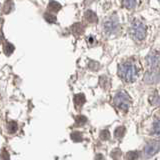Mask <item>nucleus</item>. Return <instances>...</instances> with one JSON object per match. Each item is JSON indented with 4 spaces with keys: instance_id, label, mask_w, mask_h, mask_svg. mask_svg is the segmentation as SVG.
<instances>
[{
    "instance_id": "nucleus-1",
    "label": "nucleus",
    "mask_w": 160,
    "mask_h": 160,
    "mask_svg": "<svg viewBox=\"0 0 160 160\" xmlns=\"http://www.w3.org/2000/svg\"><path fill=\"white\" fill-rule=\"evenodd\" d=\"M118 75L125 82H134L138 77V68L136 64L131 61H126L120 64L118 67Z\"/></svg>"
},
{
    "instance_id": "nucleus-10",
    "label": "nucleus",
    "mask_w": 160,
    "mask_h": 160,
    "mask_svg": "<svg viewBox=\"0 0 160 160\" xmlns=\"http://www.w3.org/2000/svg\"><path fill=\"white\" fill-rule=\"evenodd\" d=\"M85 18H86L87 21H89L90 23H94V22H97L98 19H97V16L96 14L92 11H87L86 14H85Z\"/></svg>"
},
{
    "instance_id": "nucleus-16",
    "label": "nucleus",
    "mask_w": 160,
    "mask_h": 160,
    "mask_svg": "<svg viewBox=\"0 0 160 160\" xmlns=\"http://www.w3.org/2000/svg\"><path fill=\"white\" fill-rule=\"evenodd\" d=\"M152 129H153V133L156 134L157 136H159V121L158 120H156V121L154 122Z\"/></svg>"
},
{
    "instance_id": "nucleus-14",
    "label": "nucleus",
    "mask_w": 160,
    "mask_h": 160,
    "mask_svg": "<svg viewBox=\"0 0 160 160\" xmlns=\"http://www.w3.org/2000/svg\"><path fill=\"white\" fill-rule=\"evenodd\" d=\"M17 128H18L17 124L15 123L14 121L9 122V124H8V131H9V133H14L17 130Z\"/></svg>"
},
{
    "instance_id": "nucleus-19",
    "label": "nucleus",
    "mask_w": 160,
    "mask_h": 160,
    "mask_svg": "<svg viewBox=\"0 0 160 160\" xmlns=\"http://www.w3.org/2000/svg\"><path fill=\"white\" fill-rule=\"evenodd\" d=\"M109 136H110V134L108 132V130H104V131H102L101 134H100V137H101L102 140H107V139H109Z\"/></svg>"
},
{
    "instance_id": "nucleus-9",
    "label": "nucleus",
    "mask_w": 160,
    "mask_h": 160,
    "mask_svg": "<svg viewBox=\"0 0 160 160\" xmlns=\"http://www.w3.org/2000/svg\"><path fill=\"white\" fill-rule=\"evenodd\" d=\"M122 5L127 9H133L137 4V0H121Z\"/></svg>"
},
{
    "instance_id": "nucleus-12",
    "label": "nucleus",
    "mask_w": 160,
    "mask_h": 160,
    "mask_svg": "<svg viewBox=\"0 0 160 160\" xmlns=\"http://www.w3.org/2000/svg\"><path fill=\"white\" fill-rule=\"evenodd\" d=\"M124 134H125V127H123V126L122 127H118L114 132L115 137H116L117 139H121L124 136Z\"/></svg>"
},
{
    "instance_id": "nucleus-4",
    "label": "nucleus",
    "mask_w": 160,
    "mask_h": 160,
    "mask_svg": "<svg viewBox=\"0 0 160 160\" xmlns=\"http://www.w3.org/2000/svg\"><path fill=\"white\" fill-rule=\"evenodd\" d=\"M103 27L105 32L108 35H113L115 33L118 32L119 30V22L116 16H111L108 18L106 21H104L103 23Z\"/></svg>"
},
{
    "instance_id": "nucleus-6",
    "label": "nucleus",
    "mask_w": 160,
    "mask_h": 160,
    "mask_svg": "<svg viewBox=\"0 0 160 160\" xmlns=\"http://www.w3.org/2000/svg\"><path fill=\"white\" fill-rule=\"evenodd\" d=\"M159 151V142L158 141H152L145 145L144 152L147 155H154Z\"/></svg>"
},
{
    "instance_id": "nucleus-15",
    "label": "nucleus",
    "mask_w": 160,
    "mask_h": 160,
    "mask_svg": "<svg viewBox=\"0 0 160 160\" xmlns=\"http://www.w3.org/2000/svg\"><path fill=\"white\" fill-rule=\"evenodd\" d=\"M14 50V46L12 44H9V43H6V45L4 46V51L6 53V55H10Z\"/></svg>"
},
{
    "instance_id": "nucleus-5",
    "label": "nucleus",
    "mask_w": 160,
    "mask_h": 160,
    "mask_svg": "<svg viewBox=\"0 0 160 160\" xmlns=\"http://www.w3.org/2000/svg\"><path fill=\"white\" fill-rule=\"evenodd\" d=\"M146 61H147L148 66L151 69L158 68V66H159V53L157 51L151 52L147 56Z\"/></svg>"
},
{
    "instance_id": "nucleus-3",
    "label": "nucleus",
    "mask_w": 160,
    "mask_h": 160,
    "mask_svg": "<svg viewBox=\"0 0 160 160\" xmlns=\"http://www.w3.org/2000/svg\"><path fill=\"white\" fill-rule=\"evenodd\" d=\"M113 104L120 111L126 112L130 108V105H131V99L125 91H119L115 94L113 98Z\"/></svg>"
},
{
    "instance_id": "nucleus-2",
    "label": "nucleus",
    "mask_w": 160,
    "mask_h": 160,
    "mask_svg": "<svg viewBox=\"0 0 160 160\" xmlns=\"http://www.w3.org/2000/svg\"><path fill=\"white\" fill-rule=\"evenodd\" d=\"M129 32L131 37L136 41H142L146 36V25L141 20L135 19L130 25Z\"/></svg>"
},
{
    "instance_id": "nucleus-8",
    "label": "nucleus",
    "mask_w": 160,
    "mask_h": 160,
    "mask_svg": "<svg viewBox=\"0 0 160 160\" xmlns=\"http://www.w3.org/2000/svg\"><path fill=\"white\" fill-rule=\"evenodd\" d=\"M74 103L76 105V108L82 107V105L85 103V96L84 94H77L74 97Z\"/></svg>"
},
{
    "instance_id": "nucleus-18",
    "label": "nucleus",
    "mask_w": 160,
    "mask_h": 160,
    "mask_svg": "<svg viewBox=\"0 0 160 160\" xmlns=\"http://www.w3.org/2000/svg\"><path fill=\"white\" fill-rule=\"evenodd\" d=\"M44 16H45V19H46L47 21H48V22H50V23H54V22H56V18H55V16H53V15L45 14Z\"/></svg>"
},
{
    "instance_id": "nucleus-17",
    "label": "nucleus",
    "mask_w": 160,
    "mask_h": 160,
    "mask_svg": "<svg viewBox=\"0 0 160 160\" xmlns=\"http://www.w3.org/2000/svg\"><path fill=\"white\" fill-rule=\"evenodd\" d=\"M71 136H72V140H74V141H81L82 140V136L79 132H74Z\"/></svg>"
},
{
    "instance_id": "nucleus-13",
    "label": "nucleus",
    "mask_w": 160,
    "mask_h": 160,
    "mask_svg": "<svg viewBox=\"0 0 160 160\" xmlns=\"http://www.w3.org/2000/svg\"><path fill=\"white\" fill-rule=\"evenodd\" d=\"M83 31H84V28L81 26V24H75V25H73V27H72V32H73L74 34L79 35V34H81Z\"/></svg>"
},
{
    "instance_id": "nucleus-7",
    "label": "nucleus",
    "mask_w": 160,
    "mask_h": 160,
    "mask_svg": "<svg viewBox=\"0 0 160 160\" xmlns=\"http://www.w3.org/2000/svg\"><path fill=\"white\" fill-rule=\"evenodd\" d=\"M158 81H159V74L157 71H154V69H152L151 71H149L147 73H145L144 82L152 84V83H158Z\"/></svg>"
},
{
    "instance_id": "nucleus-11",
    "label": "nucleus",
    "mask_w": 160,
    "mask_h": 160,
    "mask_svg": "<svg viewBox=\"0 0 160 160\" xmlns=\"http://www.w3.org/2000/svg\"><path fill=\"white\" fill-rule=\"evenodd\" d=\"M60 8H61V5L57 2H55V1H51L48 4V9L50 10V11L57 12V11H59Z\"/></svg>"
}]
</instances>
